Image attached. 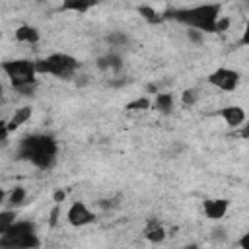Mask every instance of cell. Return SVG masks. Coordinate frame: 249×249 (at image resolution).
I'll return each instance as SVG.
<instances>
[{
    "instance_id": "cell-1",
    "label": "cell",
    "mask_w": 249,
    "mask_h": 249,
    "mask_svg": "<svg viewBox=\"0 0 249 249\" xmlns=\"http://www.w3.org/2000/svg\"><path fill=\"white\" fill-rule=\"evenodd\" d=\"M165 18L185 25L187 29H196L202 33H218V23L222 19V4L206 2L189 8H177V10H169Z\"/></svg>"
},
{
    "instance_id": "cell-2",
    "label": "cell",
    "mask_w": 249,
    "mask_h": 249,
    "mask_svg": "<svg viewBox=\"0 0 249 249\" xmlns=\"http://www.w3.org/2000/svg\"><path fill=\"white\" fill-rule=\"evenodd\" d=\"M58 156V144L53 134H27L18 144V158L39 169H51Z\"/></svg>"
},
{
    "instance_id": "cell-3",
    "label": "cell",
    "mask_w": 249,
    "mask_h": 249,
    "mask_svg": "<svg viewBox=\"0 0 249 249\" xmlns=\"http://www.w3.org/2000/svg\"><path fill=\"white\" fill-rule=\"evenodd\" d=\"M2 72L10 80L14 91H18L23 97H31L37 89V66L35 60L29 58H12L2 62Z\"/></svg>"
},
{
    "instance_id": "cell-4",
    "label": "cell",
    "mask_w": 249,
    "mask_h": 249,
    "mask_svg": "<svg viewBox=\"0 0 249 249\" xmlns=\"http://www.w3.org/2000/svg\"><path fill=\"white\" fill-rule=\"evenodd\" d=\"M0 247L4 249H37L41 239L37 235V224L31 220H16L6 231L0 233Z\"/></svg>"
},
{
    "instance_id": "cell-5",
    "label": "cell",
    "mask_w": 249,
    "mask_h": 249,
    "mask_svg": "<svg viewBox=\"0 0 249 249\" xmlns=\"http://www.w3.org/2000/svg\"><path fill=\"white\" fill-rule=\"evenodd\" d=\"M35 66H37V72L43 76L47 74V76H54L60 80H70L78 72L80 62L76 56H72L68 53H51V54L35 60Z\"/></svg>"
},
{
    "instance_id": "cell-6",
    "label": "cell",
    "mask_w": 249,
    "mask_h": 249,
    "mask_svg": "<svg viewBox=\"0 0 249 249\" xmlns=\"http://www.w3.org/2000/svg\"><path fill=\"white\" fill-rule=\"evenodd\" d=\"M206 82L220 89V91H226V93H231L239 88L241 84V74L235 70V68H228V66H218L216 70H212L208 76H206Z\"/></svg>"
},
{
    "instance_id": "cell-7",
    "label": "cell",
    "mask_w": 249,
    "mask_h": 249,
    "mask_svg": "<svg viewBox=\"0 0 249 249\" xmlns=\"http://www.w3.org/2000/svg\"><path fill=\"white\" fill-rule=\"evenodd\" d=\"M66 222L72 228H84V226H89L95 222V212L88 206V202L76 200L66 210Z\"/></svg>"
},
{
    "instance_id": "cell-8",
    "label": "cell",
    "mask_w": 249,
    "mask_h": 249,
    "mask_svg": "<svg viewBox=\"0 0 249 249\" xmlns=\"http://www.w3.org/2000/svg\"><path fill=\"white\" fill-rule=\"evenodd\" d=\"M230 210V200L228 198H222V196H214V198H206L202 200V214L208 218V220H222Z\"/></svg>"
},
{
    "instance_id": "cell-9",
    "label": "cell",
    "mask_w": 249,
    "mask_h": 249,
    "mask_svg": "<svg viewBox=\"0 0 249 249\" xmlns=\"http://www.w3.org/2000/svg\"><path fill=\"white\" fill-rule=\"evenodd\" d=\"M218 117L230 126V128H237L245 123V109L241 105H226L218 111Z\"/></svg>"
},
{
    "instance_id": "cell-10",
    "label": "cell",
    "mask_w": 249,
    "mask_h": 249,
    "mask_svg": "<svg viewBox=\"0 0 249 249\" xmlns=\"http://www.w3.org/2000/svg\"><path fill=\"white\" fill-rule=\"evenodd\" d=\"M14 39L21 45H37L39 39H41V33L35 25H29V23H21L16 27L14 31Z\"/></svg>"
},
{
    "instance_id": "cell-11",
    "label": "cell",
    "mask_w": 249,
    "mask_h": 249,
    "mask_svg": "<svg viewBox=\"0 0 249 249\" xmlns=\"http://www.w3.org/2000/svg\"><path fill=\"white\" fill-rule=\"evenodd\" d=\"M142 233H144V237H146L150 243H161V241L167 237V231H165L163 224L158 222L156 218H150V220L146 222Z\"/></svg>"
},
{
    "instance_id": "cell-12",
    "label": "cell",
    "mask_w": 249,
    "mask_h": 249,
    "mask_svg": "<svg viewBox=\"0 0 249 249\" xmlns=\"http://www.w3.org/2000/svg\"><path fill=\"white\" fill-rule=\"evenodd\" d=\"M31 115H33L31 105H21V107H18V109L10 115V119H6L10 132H16L18 128H21V126L31 119Z\"/></svg>"
},
{
    "instance_id": "cell-13",
    "label": "cell",
    "mask_w": 249,
    "mask_h": 249,
    "mask_svg": "<svg viewBox=\"0 0 249 249\" xmlns=\"http://www.w3.org/2000/svg\"><path fill=\"white\" fill-rule=\"evenodd\" d=\"M97 68L107 70V72H121L123 70V58H121L119 53L109 51V53H105L97 58Z\"/></svg>"
},
{
    "instance_id": "cell-14",
    "label": "cell",
    "mask_w": 249,
    "mask_h": 249,
    "mask_svg": "<svg viewBox=\"0 0 249 249\" xmlns=\"http://www.w3.org/2000/svg\"><path fill=\"white\" fill-rule=\"evenodd\" d=\"M97 4H99V0H62L60 10L62 12H72V14H88Z\"/></svg>"
},
{
    "instance_id": "cell-15",
    "label": "cell",
    "mask_w": 249,
    "mask_h": 249,
    "mask_svg": "<svg viewBox=\"0 0 249 249\" xmlns=\"http://www.w3.org/2000/svg\"><path fill=\"white\" fill-rule=\"evenodd\" d=\"M27 200V189L21 185L12 187L6 195H4V206L6 208H18Z\"/></svg>"
},
{
    "instance_id": "cell-16",
    "label": "cell",
    "mask_w": 249,
    "mask_h": 249,
    "mask_svg": "<svg viewBox=\"0 0 249 249\" xmlns=\"http://www.w3.org/2000/svg\"><path fill=\"white\" fill-rule=\"evenodd\" d=\"M152 105H154V109H156V111H160V113L167 115V113H171V111H173L175 97H173V93H156V97H154Z\"/></svg>"
},
{
    "instance_id": "cell-17",
    "label": "cell",
    "mask_w": 249,
    "mask_h": 249,
    "mask_svg": "<svg viewBox=\"0 0 249 249\" xmlns=\"http://www.w3.org/2000/svg\"><path fill=\"white\" fill-rule=\"evenodd\" d=\"M138 14H140V18L142 19H146L148 23H160V21H163L165 19V16H160V12H156L152 6H138Z\"/></svg>"
},
{
    "instance_id": "cell-18",
    "label": "cell",
    "mask_w": 249,
    "mask_h": 249,
    "mask_svg": "<svg viewBox=\"0 0 249 249\" xmlns=\"http://www.w3.org/2000/svg\"><path fill=\"white\" fill-rule=\"evenodd\" d=\"M16 220H18L16 208H6V206H4V210L0 212V233H2V231H6V230H8Z\"/></svg>"
},
{
    "instance_id": "cell-19",
    "label": "cell",
    "mask_w": 249,
    "mask_h": 249,
    "mask_svg": "<svg viewBox=\"0 0 249 249\" xmlns=\"http://www.w3.org/2000/svg\"><path fill=\"white\" fill-rule=\"evenodd\" d=\"M152 107V101L148 97H136L126 103V111H146Z\"/></svg>"
},
{
    "instance_id": "cell-20",
    "label": "cell",
    "mask_w": 249,
    "mask_h": 249,
    "mask_svg": "<svg viewBox=\"0 0 249 249\" xmlns=\"http://www.w3.org/2000/svg\"><path fill=\"white\" fill-rule=\"evenodd\" d=\"M196 101H198V93H196V89L189 88V89H185V91L181 93V103H183V105L191 107V105H195Z\"/></svg>"
},
{
    "instance_id": "cell-21",
    "label": "cell",
    "mask_w": 249,
    "mask_h": 249,
    "mask_svg": "<svg viewBox=\"0 0 249 249\" xmlns=\"http://www.w3.org/2000/svg\"><path fill=\"white\" fill-rule=\"evenodd\" d=\"M107 41H109V45H113V47H121V45L126 43V35H123V33H111V35L107 37Z\"/></svg>"
},
{
    "instance_id": "cell-22",
    "label": "cell",
    "mask_w": 249,
    "mask_h": 249,
    "mask_svg": "<svg viewBox=\"0 0 249 249\" xmlns=\"http://www.w3.org/2000/svg\"><path fill=\"white\" fill-rule=\"evenodd\" d=\"M187 35H189V39L193 43H202V37H204V33L202 31H196V29H189Z\"/></svg>"
},
{
    "instance_id": "cell-23",
    "label": "cell",
    "mask_w": 249,
    "mask_h": 249,
    "mask_svg": "<svg viewBox=\"0 0 249 249\" xmlns=\"http://www.w3.org/2000/svg\"><path fill=\"white\" fill-rule=\"evenodd\" d=\"M239 43L243 45V47H249V19L245 21V25H243V31H241V39H239Z\"/></svg>"
},
{
    "instance_id": "cell-24",
    "label": "cell",
    "mask_w": 249,
    "mask_h": 249,
    "mask_svg": "<svg viewBox=\"0 0 249 249\" xmlns=\"http://www.w3.org/2000/svg\"><path fill=\"white\" fill-rule=\"evenodd\" d=\"M237 245L241 249H249V233H243L239 239H237Z\"/></svg>"
},
{
    "instance_id": "cell-25",
    "label": "cell",
    "mask_w": 249,
    "mask_h": 249,
    "mask_svg": "<svg viewBox=\"0 0 249 249\" xmlns=\"http://www.w3.org/2000/svg\"><path fill=\"white\" fill-rule=\"evenodd\" d=\"M64 198H66V193H64L62 189H58V191L54 193V202H56V204H60Z\"/></svg>"
},
{
    "instance_id": "cell-26",
    "label": "cell",
    "mask_w": 249,
    "mask_h": 249,
    "mask_svg": "<svg viewBox=\"0 0 249 249\" xmlns=\"http://www.w3.org/2000/svg\"><path fill=\"white\" fill-rule=\"evenodd\" d=\"M58 210H60V208H58V204H56V206L53 208V212H51V226H54V224H56V218H58Z\"/></svg>"
}]
</instances>
